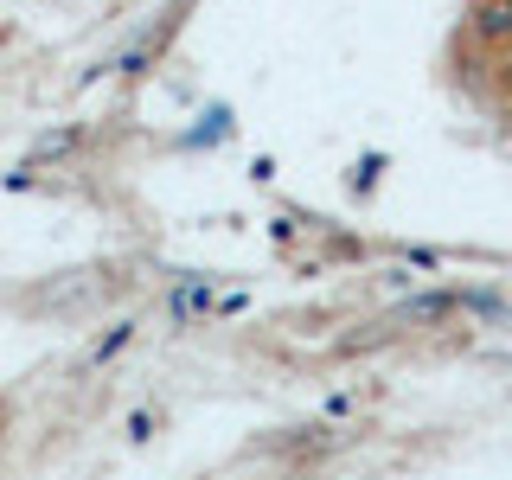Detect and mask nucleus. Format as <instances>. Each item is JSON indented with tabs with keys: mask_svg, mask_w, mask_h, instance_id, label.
<instances>
[{
	"mask_svg": "<svg viewBox=\"0 0 512 480\" xmlns=\"http://www.w3.org/2000/svg\"><path fill=\"white\" fill-rule=\"evenodd\" d=\"M468 39L487 45V52H500V58H512V0H474Z\"/></svg>",
	"mask_w": 512,
	"mask_h": 480,
	"instance_id": "obj_1",
	"label": "nucleus"
},
{
	"mask_svg": "<svg viewBox=\"0 0 512 480\" xmlns=\"http://www.w3.org/2000/svg\"><path fill=\"white\" fill-rule=\"evenodd\" d=\"M448 314H461V295H455V288H436V295H410L404 308H397V320H416V327H442Z\"/></svg>",
	"mask_w": 512,
	"mask_h": 480,
	"instance_id": "obj_2",
	"label": "nucleus"
},
{
	"mask_svg": "<svg viewBox=\"0 0 512 480\" xmlns=\"http://www.w3.org/2000/svg\"><path fill=\"white\" fill-rule=\"evenodd\" d=\"M167 308H173V320H192V314H205V308H212V288H205V282H180Z\"/></svg>",
	"mask_w": 512,
	"mask_h": 480,
	"instance_id": "obj_3",
	"label": "nucleus"
},
{
	"mask_svg": "<svg viewBox=\"0 0 512 480\" xmlns=\"http://www.w3.org/2000/svg\"><path fill=\"white\" fill-rule=\"evenodd\" d=\"M493 96H500V103L512 109V58H500V64H493Z\"/></svg>",
	"mask_w": 512,
	"mask_h": 480,
	"instance_id": "obj_4",
	"label": "nucleus"
}]
</instances>
